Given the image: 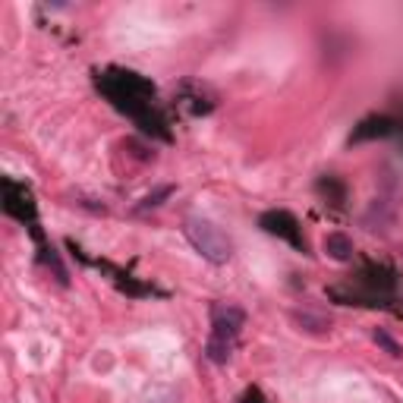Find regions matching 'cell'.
<instances>
[{
    "label": "cell",
    "instance_id": "277c9868",
    "mask_svg": "<svg viewBox=\"0 0 403 403\" xmlns=\"http://www.w3.org/2000/svg\"><path fill=\"white\" fill-rule=\"evenodd\" d=\"M324 252H328L331 259H337V261H346V259L353 256L350 237H344V233H331V237L324 239Z\"/></svg>",
    "mask_w": 403,
    "mask_h": 403
},
{
    "label": "cell",
    "instance_id": "52a82bcc",
    "mask_svg": "<svg viewBox=\"0 0 403 403\" xmlns=\"http://www.w3.org/2000/svg\"><path fill=\"white\" fill-rule=\"evenodd\" d=\"M246 403H265V400H261V394L256 387H249V391H246Z\"/></svg>",
    "mask_w": 403,
    "mask_h": 403
},
{
    "label": "cell",
    "instance_id": "8992f818",
    "mask_svg": "<svg viewBox=\"0 0 403 403\" xmlns=\"http://www.w3.org/2000/svg\"><path fill=\"white\" fill-rule=\"evenodd\" d=\"M174 193V186H164V189H158V193L154 195H145L142 199V205H139V208H154V205H161V199H167V195Z\"/></svg>",
    "mask_w": 403,
    "mask_h": 403
},
{
    "label": "cell",
    "instance_id": "3957f363",
    "mask_svg": "<svg viewBox=\"0 0 403 403\" xmlns=\"http://www.w3.org/2000/svg\"><path fill=\"white\" fill-rule=\"evenodd\" d=\"M261 230L274 233V237H284L290 246L306 252V239L300 237V224H296V217L290 211H268V215H261Z\"/></svg>",
    "mask_w": 403,
    "mask_h": 403
},
{
    "label": "cell",
    "instance_id": "5b68a950",
    "mask_svg": "<svg viewBox=\"0 0 403 403\" xmlns=\"http://www.w3.org/2000/svg\"><path fill=\"white\" fill-rule=\"evenodd\" d=\"M375 344L385 346L387 356H394V359H400V356H403V346H400L397 341H394L391 334H385V331H375Z\"/></svg>",
    "mask_w": 403,
    "mask_h": 403
},
{
    "label": "cell",
    "instance_id": "6da1fadb",
    "mask_svg": "<svg viewBox=\"0 0 403 403\" xmlns=\"http://www.w3.org/2000/svg\"><path fill=\"white\" fill-rule=\"evenodd\" d=\"M246 324V312L237 306H211V337L205 344V356L211 363L224 365L230 363L233 350H237V337Z\"/></svg>",
    "mask_w": 403,
    "mask_h": 403
},
{
    "label": "cell",
    "instance_id": "7a4b0ae2",
    "mask_svg": "<svg viewBox=\"0 0 403 403\" xmlns=\"http://www.w3.org/2000/svg\"><path fill=\"white\" fill-rule=\"evenodd\" d=\"M183 233H186V239L193 243V249L199 252L202 259L215 261V265L230 261L233 239L217 227V224H211L208 217H186V221H183Z\"/></svg>",
    "mask_w": 403,
    "mask_h": 403
}]
</instances>
